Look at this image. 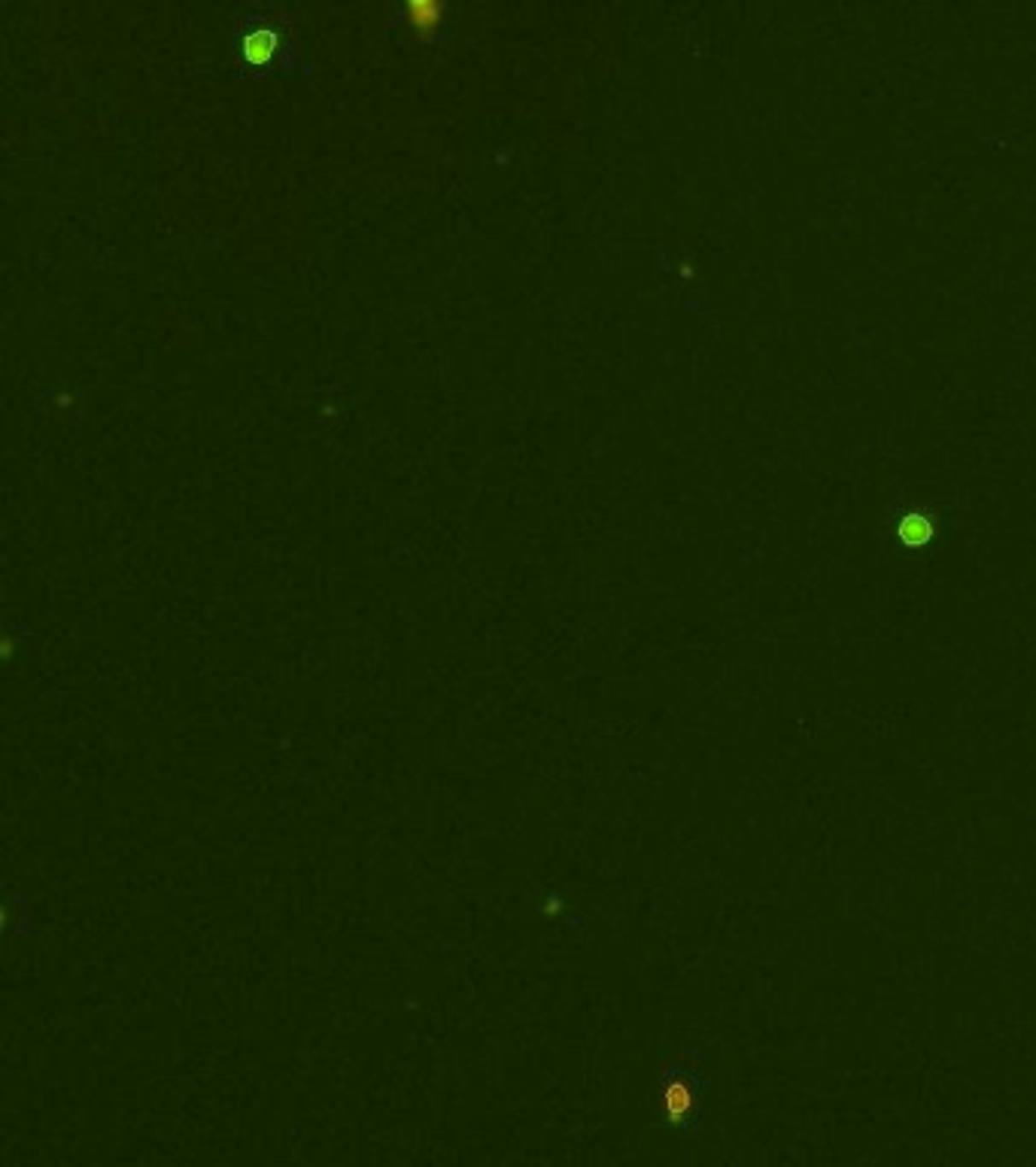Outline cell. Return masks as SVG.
Wrapping results in <instances>:
<instances>
[{"label":"cell","mask_w":1036,"mask_h":1167,"mask_svg":"<svg viewBox=\"0 0 1036 1167\" xmlns=\"http://www.w3.org/2000/svg\"><path fill=\"white\" fill-rule=\"evenodd\" d=\"M900 535L909 541V545H921V541L930 539V526L924 523L921 517H915V514H909L906 523H903V529H900Z\"/></svg>","instance_id":"6da1fadb"},{"label":"cell","mask_w":1036,"mask_h":1167,"mask_svg":"<svg viewBox=\"0 0 1036 1167\" xmlns=\"http://www.w3.org/2000/svg\"><path fill=\"white\" fill-rule=\"evenodd\" d=\"M246 46H250V55H256V58H265V55H271V49H274V37L271 34H259V40H246Z\"/></svg>","instance_id":"7a4b0ae2"}]
</instances>
